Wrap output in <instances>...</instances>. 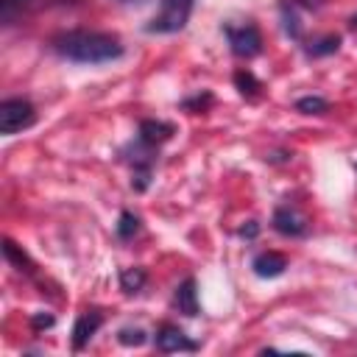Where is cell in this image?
Listing matches in <instances>:
<instances>
[{
    "instance_id": "1",
    "label": "cell",
    "mask_w": 357,
    "mask_h": 357,
    "mask_svg": "<svg viewBox=\"0 0 357 357\" xmlns=\"http://www.w3.org/2000/svg\"><path fill=\"white\" fill-rule=\"evenodd\" d=\"M50 47L53 53L75 64H106L126 53L120 36L106 33V31H89V28L59 31L50 39Z\"/></svg>"
},
{
    "instance_id": "2",
    "label": "cell",
    "mask_w": 357,
    "mask_h": 357,
    "mask_svg": "<svg viewBox=\"0 0 357 357\" xmlns=\"http://www.w3.org/2000/svg\"><path fill=\"white\" fill-rule=\"evenodd\" d=\"M195 8V0H162L159 11L145 22V33H178Z\"/></svg>"
},
{
    "instance_id": "3",
    "label": "cell",
    "mask_w": 357,
    "mask_h": 357,
    "mask_svg": "<svg viewBox=\"0 0 357 357\" xmlns=\"http://www.w3.org/2000/svg\"><path fill=\"white\" fill-rule=\"evenodd\" d=\"M156 148H148V145H142L139 139H134V142H128L123 151H120V156H123V162H128L131 165V187L137 190V192H145L148 190V184H151V176H153V162H156Z\"/></svg>"
},
{
    "instance_id": "4",
    "label": "cell",
    "mask_w": 357,
    "mask_h": 357,
    "mask_svg": "<svg viewBox=\"0 0 357 357\" xmlns=\"http://www.w3.org/2000/svg\"><path fill=\"white\" fill-rule=\"evenodd\" d=\"M36 123V109L25 98H6L0 100V134L11 137Z\"/></svg>"
},
{
    "instance_id": "5",
    "label": "cell",
    "mask_w": 357,
    "mask_h": 357,
    "mask_svg": "<svg viewBox=\"0 0 357 357\" xmlns=\"http://www.w3.org/2000/svg\"><path fill=\"white\" fill-rule=\"evenodd\" d=\"M223 33L229 39V47L237 59H254L262 53V33L254 22L243 25H223Z\"/></svg>"
},
{
    "instance_id": "6",
    "label": "cell",
    "mask_w": 357,
    "mask_h": 357,
    "mask_svg": "<svg viewBox=\"0 0 357 357\" xmlns=\"http://www.w3.org/2000/svg\"><path fill=\"white\" fill-rule=\"evenodd\" d=\"M153 343L165 354H170V351H198V343L184 329H178L173 324H162L156 329V335H153Z\"/></svg>"
},
{
    "instance_id": "7",
    "label": "cell",
    "mask_w": 357,
    "mask_h": 357,
    "mask_svg": "<svg viewBox=\"0 0 357 357\" xmlns=\"http://www.w3.org/2000/svg\"><path fill=\"white\" fill-rule=\"evenodd\" d=\"M271 226L284 237H304L307 234V218L290 204H282V206L273 209Z\"/></svg>"
},
{
    "instance_id": "8",
    "label": "cell",
    "mask_w": 357,
    "mask_h": 357,
    "mask_svg": "<svg viewBox=\"0 0 357 357\" xmlns=\"http://www.w3.org/2000/svg\"><path fill=\"white\" fill-rule=\"evenodd\" d=\"M173 134H176V126H173V123H167V120H153V117L139 120V128H137V139H139L142 145H148V148H156V151H159V145H165Z\"/></svg>"
},
{
    "instance_id": "9",
    "label": "cell",
    "mask_w": 357,
    "mask_h": 357,
    "mask_svg": "<svg viewBox=\"0 0 357 357\" xmlns=\"http://www.w3.org/2000/svg\"><path fill=\"white\" fill-rule=\"evenodd\" d=\"M100 324H103V315H100L98 310L81 312V315L75 318V324H73V349L81 351V349L95 337V332L100 329Z\"/></svg>"
},
{
    "instance_id": "10",
    "label": "cell",
    "mask_w": 357,
    "mask_h": 357,
    "mask_svg": "<svg viewBox=\"0 0 357 357\" xmlns=\"http://www.w3.org/2000/svg\"><path fill=\"white\" fill-rule=\"evenodd\" d=\"M251 271L259 279H276V276H282L287 271V257L279 254V251H259L251 259Z\"/></svg>"
},
{
    "instance_id": "11",
    "label": "cell",
    "mask_w": 357,
    "mask_h": 357,
    "mask_svg": "<svg viewBox=\"0 0 357 357\" xmlns=\"http://www.w3.org/2000/svg\"><path fill=\"white\" fill-rule=\"evenodd\" d=\"M173 310H178V312L187 315V318H195V315L201 312V307H198V284H195L192 276H187V279L173 290Z\"/></svg>"
},
{
    "instance_id": "12",
    "label": "cell",
    "mask_w": 357,
    "mask_h": 357,
    "mask_svg": "<svg viewBox=\"0 0 357 357\" xmlns=\"http://www.w3.org/2000/svg\"><path fill=\"white\" fill-rule=\"evenodd\" d=\"M3 254H6V259H8L20 273H33V271H36V262L28 257V251H25L22 245H17L11 237L3 240Z\"/></svg>"
},
{
    "instance_id": "13",
    "label": "cell",
    "mask_w": 357,
    "mask_h": 357,
    "mask_svg": "<svg viewBox=\"0 0 357 357\" xmlns=\"http://www.w3.org/2000/svg\"><path fill=\"white\" fill-rule=\"evenodd\" d=\"M337 47H340V36H337V33H324V36L307 42V45H304V53L312 56V59H321V56L337 53Z\"/></svg>"
},
{
    "instance_id": "14",
    "label": "cell",
    "mask_w": 357,
    "mask_h": 357,
    "mask_svg": "<svg viewBox=\"0 0 357 357\" xmlns=\"http://www.w3.org/2000/svg\"><path fill=\"white\" fill-rule=\"evenodd\" d=\"M145 282H148V271L145 268H123L120 271V290L123 293H128V296H134V293H139L142 287H145Z\"/></svg>"
},
{
    "instance_id": "15",
    "label": "cell",
    "mask_w": 357,
    "mask_h": 357,
    "mask_svg": "<svg viewBox=\"0 0 357 357\" xmlns=\"http://www.w3.org/2000/svg\"><path fill=\"white\" fill-rule=\"evenodd\" d=\"M231 81H234V89H237L243 98H257V95L262 92V81H259L251 70H245V67H243V70H237Z\"/></svg>"
},
{
    "instance_id": "16",
    "label": "cell",
    "mask_w": 357,
    "mask_h": 357,
    "mask_svg": "<svg viewBox=\"0 0 357 357\" xmlns=\"http://www.w3.org/2000/svg\"><path fill=\"white\" fill-rule=\"evenodd\" d=\"M139 229H142L139 215H134V212L123 209V212H120V218H117V226H114L117 237H120V240H134V237L139 234Z\"/></svg>"
},
{
    "instance_id": "17",
    "label": "cell",
    "mask_w": 357,
    "mask_h": 357,
    "mask_svg": "<svg viewBox=\"0 0 357 357\" xmlns=\"http://www.w3.org/2000/svg\"><path fill=\"white\" fill-rule=\"evenodd\" d=\"M279 11H282V28H284V33L290 36V39H301V17H298V8H293V6H287V3H282L279 6Z\"/></svg>"
},
{
    "instance_id": "18",
    "label": "cell",
    "mask_w": 357,
    "mask_h": 357,
    "mask_svg": "<svg viewBox=\"0 0 357 357\" xmlns=\"http://www.w3.org/2000/svg\"><path fill=\"white\" fill-rule=\"evenodd\" d=\"M296 112H301V114H324V112H329V103L321 95H307V98L296 100Z\"/></svg>"
},
{
    "instance_id": "19",
    "label": "cell",
    "mask_w": 357,
    "mask_h": 357,
    "mask_svg": "<svg viewBox=\"0 0 357 357\" xmlns=\"http://www.w3.org/2000/svg\"><path fill=\"white\" fill-rule=\"evenodd\" d=\"M31 6V0H0V22L11 25L17 20L20 11H25Z\"/></svg>"
},
{
    "instance_id": "20",
    "label": "cell",
    "mask_w": 357,
    "mask_h": 357,
    "mask_svg": "<svg viewBox=\"0 0 357 357\" xmlns=\"http://www.w3.org/2000/svg\"><path fill=\"white\" fill-rule=\"evenodd\" d=\"M117 340L123 346H142L148 340V335L142 326H123V329H117Z\"/></svg>"
},
{
    "instance_id": "21",
    "label": "cell",
    "mask_w": 357,
    "mask_h": 357,
    "mask_svg": "<svg viewBox=\"0 0 357 357\" xmlns=\"http://www.w3.org/2000/svg\"><path fill=\"white\" fill-rule=\"evenodd\" d=\"M209 103H212V92H198V95H192V98H184V100H181V106H184V109H190V112H204Z\"/></svg>"
},
{
    "instance_id": "22",
    "label": "cell",
    "mask_w": 357,
    "mask_h": 357,
    "mask_svg": "<svg viewBox=\"0 0 357 357\" xmlns=\"http://www.w3.org/2000/svg\"><path fill=\"white\" fill-rule=\"evenodd\" d=\"M53 324H56V318H53L50 312H33V315H31V329H33V332L50 329Z\"/></svg>"
},
{
    "instance_id": "23",
    "label": "cell",
    "mask_w": 357,
    "mask_h": 357,
    "mask_svg": "<svg viewBox=\"0 0 357 357\" xmlns=\"http://www.w3.org/2000/svg\"><path fill=\"white\" fill-rule=\"evenodd\" d=\"M282 3H287V6H293L298 11H318L324 6V0H282Z\"/></svg>"
},
{
    "instance_id": "24",
    "label": "cell",
    "mask_w": 357,
    "mask_h": 357,
    "mask_svg": "<svg viewBox=\"0 0 357 357\" xmlns=\"http://www.w3.org/2000/svg\"><path fill=\"white\" fill-rule=\"evenodd\" d=\"M237 234L245 237V240H254V237L259 234V223H257V220H248V223H243V226L237 229Z\"/></svg>"
},
{
    "instance_id": "25",
    "label": "cell",
    "mask_w": 357,
    "mask_h": 357,
    "mask_svg": "<svg viewBox=\"0 0 357 357\" xmlns=\"http://www.w3.org/2000/svg\"><path fill=\"white\" fill-rule=\"evenodd\" d=\"M349 28H351V31H357V14H351V17H349Z\"/></svg>"
}]
</instances>
